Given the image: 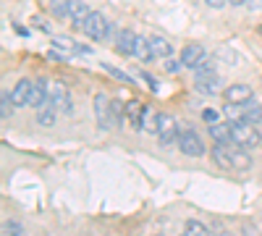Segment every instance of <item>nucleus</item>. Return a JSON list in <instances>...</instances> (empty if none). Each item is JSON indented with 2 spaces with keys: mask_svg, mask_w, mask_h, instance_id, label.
<instances>
[{
  "mask_svg": "<svg viewBox=\"0 0 262 236\" xmlns=\"http://www.w3.org/2000/svg\"><path fill=\"white\" fill-rule=\"evenodd\" d=\"M231 134H233V144L244 147V149H252L262 142V137L257 134L254 123H247V121H236L231 123Z\"/></svg>",
  "mask_w": 262,
  "mask_h": 236,
  "instance_id": "f257e3e1",
  "label": "nucleus"
},
{
  "mask_svg": "<svg viewBox=\"0 0 262 236\" xmlns=\"http://www.w3.org/2000/svg\"><path fill=\"white\" fill-rule=\"evenodd\" d=\"M111 29H113V27H111V21H107L102 13L92 11L81 32H84L86 37H90V39H95V42H105L107 37H111Z\"/></svg>",
  "mask_w": 262,
  "mask_h": 236,
  "instance_id": "f03ea898",
  "label": "nucleus"
},
{
  "mask_svg": "<svg viewBox=\"0 0 262 236\" xmlns=\"http://www.w3.org/2000/svg\"><path fill=\"white\" fill-rule=\"evenodd\" d=\"M48 102H53L63 116H74V100H71V92H69V87H66L63 81H53L50 84Z\"/></svg>",
  "mask_w": 262,
  "mask_h": 236,
  "instance_id": "7ed1b4c3",
  "label": "nucleus"
},
{
  "mask_svg": "<svg viewBox=\"0 0 262 236\" xmlns=\"http://www.w3.org/2000/svg\"><path fill=\"white\" fill-rule=\"evenodd\" d=\"M179 149L186 155V158H202L205 155V142L202 137L191 132V128H186V132L179 134Z\"/></svg>",
  "mask_w": 262,
  "mask_h": 236,
  "instance_id": "20e7f679",
  "label": "nucleus"
},
{
  "mask_svg": "<svg viewBox=\"0 0 262 236\" xmlns=\"http://www.w3.org/2000/svg\"><path fill=\"white\" fill-rule=\"evenodd\" d=\"M95 118L100 123V128H116L113 123V100L107 97V95H97L95 97Z\"/></svg>",
  "mask_w": 262,
  "mask_h": 236,
  "instance_id": "39448f33",
  "label": "nucleus"
},
{
  "mask_svg": "<svg viewBox=\"0 0 262 236\" xmlns=\"http://www.w3.org/2000/svg\"><path fill=\"white\" fill-rule=\"evenodd\" d=\"M179 121L173 118L170 113H160V126H158V139L163 144H170V142H179Z\"/></svg>",
  "mask_w": 262,
  "mask_h": 236,
  "instance_id": "423d86ee",
  "label": "nucleus"
},
{
  "mask_svg": "<svg viewBox=\"0 0 262 236\" xmlns=\"http://www.w3.org/2000/svg\"><path fill=\"white\" fill-rule=\"evenodd\" d=\"M252 95L254 92L249 84H231L223 92V100H226V105H247V102H252Z\"/></svg>",
  "mask_w": 262,
  "mask_h": 236,
  "instance_id": "0eeeda50",
  "label": "nucleus"
},
{
  "mask_svg": "<svg viewBox=\"0 0 262 236\" xmlns=\"http://www.w3.org/2000/svg\"><path fill=\"white\" fill-rule=\"evenodd\" d=\"M194 87L200 95L205 97H215V95H221V87H223V81L217 74H207V76H194Z\"/></svg>",
  "mask_w": 262,
  "mask_h": 236,
  "instance_id": "6e6552de",
  "label": "nucleus"
},
{
  "mask_svg": "<svg viewBox=\"0 0 262 236\" xmlns=\"http://www.w3.org/2000/svg\"><path fill=\"white\" fill-rule=\"evenodd\" d=\"M205 60H207V50L202 45H196V42H191V45H186L181 50V63L186 69H200Z\"/></svg>",
  "mask_w": 262,
  "mask_h": 236,
  "instance_id": "1a4fd4ad",
  "label": "nucleus"
},
{
  "mask_svg": "<svg viewBox=\"0 0 262 236\" xmlns=\"http://www.w3.org/2000/svg\"><path fill=\"white\" fill-rule=\"evenodd\" d=\"M137 39H139L137 32H131V29H118V34H116V50H118L121 55H131V58H134Z\"/></svg>",
  "mask_w": 262,
  "mask_h": 236,
  "instance_id": "9d476101",
  "label": "nucleus"
},
{
  "mask_svg": "<svg viewBox=\"0 0 262 236\" xmlns=\"http://www.w3.org/2000/svg\"><path fill=\"white\" fill-rule=\"evenodd\" d=\"M50 97V84L45 79H34L32 81V92H29V105L32 108H42Z\"/></svg>",
  "mask_w": 262,
  "mask_h": 236,
  "instance_id": "9b49d317",
  "label": "nucleus"
},
{
  "mask_svg": "<svg viewBox=\"0 0 262 236\" xmlns=\"http://www.w3.org/2000/svg\"><path fill=\"white\" fill-rule=\"evenodd\" d=\"M147 42H149V50H152V55L155 58H173V45L163 37V34H149L147 37Z\"/></svg>",
  "mask_w": 262,
  "mask_h": 236,
  "instance_id": "f8f14e48",
  "label": "nucleus"
},
{
  "mask_svg": "<svg viewBox=\"0 0 262 236\" xmlns=\"http://www.w3.org/2000/svg\"><path fill=\"white\" fill-rule=\"evenodd\" d=\"M53 45H58L60 50L71 53V55H92L90 48L81 45V42H76V39H71V37H53Z\"/></svg>",
  "mask_w": 262,
  "mask_h": 236,
  "instance_id": "ddd939ff",
  "label": "nucleus"
},
{
  "mask_svg": "<svg viewBox=\"0 0 262 236\" xmlns=\"http://www.w3.org/2000/svg\"><path fill=\"white\" fill-rule=\"evenodd\" d=\"M144 108L147 105L142 102V100H128L126 102V118H128V123L137 128V132H142V116H144Z\"/></svg>",
  "mask_w": 262,
  "mask_h": 236,
  "instance_id": "4468645a",
  "label": "nucleus"
},
{
  "mask_svg": "<svg viewBox=\"0 0 262 236\" xmlns=\"http://www.w3.org/2000/svg\"><path fill=\"white\" fill-rule=\"evenodd\" d=\"M210 155H212V160H215L217 168L233 170V160H231V149H228V144H217V142H215V147L210 149Z\"/></svg>",
  "mask_w": 262,
  "mask_h": 236,
  "instance_id": "2eb2a0df",
  "label": "nucleus"
},
{
  "mask_svg": "<svg viewBox=\"0 0 262 236\" xmlns=\"http://www.w3.org/2000/svg\"><path fill=\"white\" fill-rule=\"evenodd\" d=\"M29 92H32V81L29 79H18L16 87L11 90V97L16 102V108H24V105H29Z\"/></svg>",
  "mask_w": 262,
  "mask_h": 236,
  "instance_id": "dca6fc26",
  "label": "nucleus"
},
{
  "mask_svg": "<svg viewBox=\"0 0 262 236\" xmlns=\"http://www.w3.org/2000/svg\"><path fill=\"white\" fill-rule=\"evenodd\" d=\"M90 13H92V8H90V6L81 3V0H74L69 18H71V24H74L76 29H84V24H86V18H90Z\"/></svg>",
  "mask_w": 262,
  "mask_h": 236,
  "instance_id": "f3484780",
  "label": "nucleus"
},
{
  "mask_svg": "<svg viewBox=\"0 0 262 236\" xmlns=\"http://www.w3.org/2000/svg\"><path fill=\"white\" fill-rule=\"evenodd\" d=\"M207 134L217 142V144H233V134H231V123H210Z\"/></svg>",
  "mask_w": 262,
  "mask_h": 236,
  "instance_id": "a211bd4d",
  "label": "nucleus"
},
{
  "mask_svg": "<svg viewBox=\"0 0 262 236\" xmlns=\"http://www.w3.org/2000/svg\"><path fill=\"white\" fill-rule=\"evenodd\" d=\"M39 113H37V123L39 126H45V128H53L55 123H58V108H55V105L53 102H45V105H42V108H37Z\"/></svg>",
  "mask_w": 262,
  "mask_h": 236,
  "instance_id": "6ab92c4d",
  "label": "nucleus"
},
{
  "mask_svg": "<svg viewBox=\"0 0 262 236\" xmlns=\"http://www.w3.org/2000/svg\"><path fill=\"white\" fill-rule=\"evenodd\" d=\"M228 149H231L233 170H249V168H252V158L247 155V149H244V147H238V144H228Z\"/></svg>",
  "mask_w": 262,
  "mask_h": 236,
  "instance_id": "aec40b11",
  "label": "nucleus"
},
{
  "mask_svg": "<svg viewBox=\"0 0 262 236\" xmlns=\"http://www.w3.org/2000/svg\"><path fill=\"white\" fill-rule=\"evenodd\" d=\"M158 126H160V113L147 105V108H144V116H142V132L158 137Z\"/></svg>",
  "mask_w": 262,
  "mask_h": 236,
  "instance_id": "412c9836",
  "label": "nucleus"
},
{
  "mask_svg": "<svg viewBox=\"0 0 262 236\" xmlns=\"http://www.w3.org/2000/svg\"><path fill=\"white\" fill-rule=\"evenodd\" d=\"M184 233H186V236H212L210 228H207L202 221H196V218H189V221L184 223Z\"/></svg>",
  "mask_w": 262,
  "mask_h": 236,
  "instance_id": "4be33fe9",
  "label": "nucleus"
},
{
  "mask_svg": "<svg viewBox=\"0 0 262 236\" xmlns=\"http://www.w3.org/2000/svg\"><path fill=\"white\" fill-rule=\"evenodd\" d=\"M71 6H74V0H50V13L55 18H69Z\"/></svg>",
  "mask_w": 262,
  "mask_h": 236,
  "instance_id": "5701e85b",
  "label": "nucleus"
},
{
  "mask_svg": "<svg viewBox=\"0 0 262 236\" xmlns=\"http://www.w3.org/2000/svg\"><path fill=\"white\" fill-rule=\"evenodd\" d=\"M13 108H16V102H13L11 92L3 90V92H0V118H11L13 116Z\"/></svg>",
  "mask_w": 262,
  "mask_h": 236,
  "instance_id": "b1692460",
  "label": "nucleus"
},
{
  "mask_svg": "<svg viewBox=\"0 0 262 236\" xmlns=\"http://www.w3.org/2000/svg\"><path fill=\"white\" fill-rule=\"evenodd\" d=\"M102 69L107 71V76H113V79H118V81H123V84H131V81H134V79H131L126 71H121V69L111 66V63H102Z\"/></svg>",
  "mask_w": 262,
  "mask_h": 236,
  "instance_id": "393cba45",
  "label": "nucleus"
},
{
  "mask_svg": "<svg viewBox=\"0 0 262 236\" xmlns=\"http://www.w3.org/2000/svg\"><path fill=\"white\" fill-rule=\"evenodd\" d=\"M3 236H27V228L21 226L18 221H6V226H3Z\"/></svg>",
  "mask_w": 262,
  "mask_h": 236,
  "instance_id": "a878e982",
  "label": "nucleus"
},
{
  "mask_svg": "<svg viewBox=\"0 0 262 236\" xmlns=\"http://www.w3.org/2000/svg\"><path fill=\"white\" fill-rule=\"evenodd\" d=\"M181 69H186L184 63H181V58H179V60H173V58H165V71H168V74H179Z\"/></svg>",
  "mask_w": 262,
  "mask_h": 236,
  "instance_id": "bb28decb",
  "label": "nucleus"
},
{
  "mask_svg": "<svg viewBox=\"0 0 262 236\" xmlns=\"http://www.w3.org/2000/svg\"><path fill=\"white\" fill-rule=\"evenodd\" d=\"M32 27H37L39 32H53V29H50V24H48V21L42 18V16H32Z\"/></svg>",
  "mask_w": 262,
  "mask_h": 236,
  "instance_id": "cd10ccee",
  "label": "nucleus"
},
{
  "mask_svg": "<svg viewBox=\"0 0 262 236\" xmlns=\"http://www.w3.org/2000/svg\"><path fill=\"white\" fill-rule=\"evenodd\" d=\"M202 118H205L207 123H217V121H221V113L212 111V108H207V111H202Z\"/></svg>",
  "mask_w": 262,
  "mask_h": 236,
  "instance_id": "c85d7f7f",
  "label": "nucleus"
},
{
  "mask_svg": "<svg viewBox=\"0 0 262 236\" xmlns=\"http://www.w3.org/2000/svg\"><path fill=\"white\" fill-rule=\"evenodd\" d=\"M142 79H144V81L149 84V90H152V92H158V81H155V79H152V76H149L147 71H142Z\"/></svg>",
  "mask_w": 262,
  "mask_h": 236,
  "instance_id": "c756f323",
  "label": "nucleus"
},
{
  "mask_svg": "<svg viewBox=\"0 0 262 236\" xmlns=\"http://www.w3.org/2000/svg\"><path fill=\"white\" fill-rule=\"evenodd\" d=\"M205 3H207L210 8H226V6H228V0H205Z\"/></svg>",
  "mask_w": 262,
  "mask_h": 236,
  "instance_id": "7c9ffc66",
  "label": "nucleus"
},
{
  "mask_svg": "<svg viewBox=\"0 0 262 236\" xmlns=\"http://www.w3.org/2000/svg\"><path fill=\"white\" fill-rule=\"evenodd\" d=\"M247 6H249L252 11H259V8H262V0H247Z\"/></svg>",
  "mask_w": 262,
  "mask_h": 236,
  "instance_id": "2f4dec72",
  "label": "nucleus"
},
{
  "mask_svg": "<svg viewBox=\"0 0 262 236\" xmlns=\"http://www.w3.org/2000/svg\"><path fill=\"white\" fill-rule=\"evenodd\" d=\"M228 6H247V0H228Z\"/></svg>",
  "mask_w": 262,
  "mask_h": 236,
  "instance_id": "473e14b6",
  "label": "nucleus"
},
{
  "mask_svg": "<svg viewBox=\"0 0 262 236\" xmlns=\"http://www.w3.org/2000/svg\"><path fill=\"white\" fill-rule=\"evenodd\" d=\"M217 236H233V233H228V231H223V233H217Z\"/></svg>",
  "mask_w": 262,
  "mask_h": 236,
  "instance_id": "72a5a7b5",
  "label": "nucleus"
},
{
  "mask_svg": "<svg viewBox=\"0 0 262 236\" xmlns=\"http://www.w3.org/2000/svg\"><path fill=\"white\" fill-rule=\"evenodd\" d=\"M184 236H186V233H184Z\"/></svg>",
  "mask_w": 262,
  "mask_h": 236,
  "instance_id": "f704fd0d",
  "label": "nucleus"
}]
</instances>
